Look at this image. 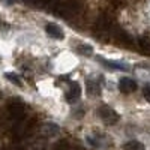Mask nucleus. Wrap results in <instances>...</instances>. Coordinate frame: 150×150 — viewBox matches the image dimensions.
<instances>
[{
	"mask_svg": "<svg viewBox=\"0 0 150 150\" xmlns=\"http://www.w3.org/2000/svg\"><path fill=\"white\" fill-rule=\"evenodd\" d=\"M143 95H144V98H146V101L150 102V86H146L144 89H143Z\"/></svg>",
	"mask_w": 150,
	"mask_h": 150,
	"instance_id": "nucleus-11",
	"label": "nucleus"
},
{
	"mask_svg": "<svg viewBox=\"0 0 150 150\" xmlns=\"http://www.w3.org/2000/svg\"><path fill=\"white\" fill-rule=\"evenodd\" d=\"M80 96H81V87H80V84L72 81L71 86H69V90L66 92V101L72 104V102L77 101V99H80Z\"/></svg>",
	"mask_w": 150,
	"mask_h": 150,
	"instance_id": "nucleus-5",
	"label": "nucleus"
},
{
	"mask_svg": "<svg viewBox=\"0 0 150 150\" xmlns=\"http://www.w3.org/2000/svg\"><path fill=\"white\" fill-rule=\"evenodd\" d=\"M77 51H78L80 54H86V56H89V54H92V53H93V48H92L90 45L80 44V45L77 47Z\"/></svg>",
	"mask_w": 150,
	"mask_h": 150,
	"instance_id": "nucleus-9",
	"label": "nucleus"
},
{
	"mask_svg": "<svg viewBox=\"0 0 150 150\" xmlns=\"http://www.w3.org/2000/svg\"><path fill=\"white\" fill-rule=\"evenodd\" d=\"M137 89H138V84H137V81H134L132 78H126V77H125L119 83V90L122 93H132Z\"/></svg>",
	"mask_w": 150,
	"mask_h": 150,
	"instance_id": "nucleus-3",
	"label": "nucleus"
},
{
	"mask_svg": "<svg viewBox=\"0 0 150 150\" xmlns=\"http://www.w3.org/2000/svg\"><path fill=\"white\" fill-rule=\"evenodd\" d=\"M99 62H101L102 65L111 68V69H120V71H125V66L122 63H114V62H110V60H102V59H99Z\"/></svg>",
	"mask_w": 150,
	"mask_h": 150,
	"instance_id": "nucleus-8",
	"label": "nucleus"
},
{
	"mask_svg": "<svg viewBox=\"0 0 150 150\" xmlns=\"http://www.w3.org/2000/svg\"><path fill=\"white\" fill-rule=\"evenodd\" d=\"M59 15L62 17H75L80 12V3L77 0H63L56 5V11Z\"/></svg>",
	"mask_w": 150,
	"mask_h": 150,
	"instance_id": "nucleus-1",
	"label": "nucleus"
},
{
	"mask_svg": "<svg viewBox=\"0 0 150 150\" xmlns=\"http://www.w3.org/2000/svg\"><path fill=\"white\" fill-rule=\"evenodd\" d=\"M87 93H89V95H99V93H101V87L98 86L96 81L89 80V81H87Z\"/></svg>",
	"mask_w": 150,
	"mask_h": 150,
	"instance_id": "nucleus-7",
	"label": "nucleus"
},
{
	"mask_svg": "<svg viewBox=\"0 0 150 150\" xmlns=\"http://www.w3.org/2000/svg\"><path fill=\"white\" fill-rule=\"evenodd\" d=\"M45 32L50 38H53V39H63L65 38V33L62 30V27L57 26L56 23H48L45 26Z\"/></svg>",
	"mask_w": 150,
	"mask_h": 150,
	"instance_id": "nucleus-4",
	"label": "nucleus"
},
{
	"mask_svg": "<svg viewBox=\"0 0 150 150\" xmlns=\"http://www.w3.org/2000/svg\"><path fill=\"white\" fill-rule=\"evenodd\" d=\"M98 116L101 117V120L107 125H116L120 119V116L116 112V110H112L108 105H101L98 108Z\"/></svg>",
	"mask_w": 150,
	"mask_h": 150,
	"instance_id": "nucleus-2",
	"label": "nucleus"
},
{
	"mask_svg": "<svg viewBox=\"0 0 150 150\" xmlns=\"http://www.w3.org/2000/svg\"><path fill=\"white\" fill-rule=\"evenodd\" d=\"M5 77L8 78V80H11L14 84H17V86H21V80H20V77L18 75H15V74H12V72H8V74H5Z\"/></svg>",
	"mask_w": 150,
	"mask_h": 150,
	"instance_id": "nucleus-10",
	"label": "nucleus"
},
{
	"mask_svg": "<svg viewBox=\"0 0 150 150\" xmlns=\"http://www.w3.org/2000/svg\"><path fill=\"white\" fill-rule=\"evenodd\" d=\"M123 150H146V146L137 140H131L123 144Z\"/></svg>",
	"mask_w": 150,
	"mask_h": 150,
	"instance_id": "nucleus-6",
	"label": "nucleus"
}]
</instances>
